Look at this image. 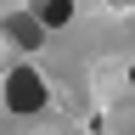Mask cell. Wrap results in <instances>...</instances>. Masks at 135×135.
Instances as JSON below:
<instances>
[{
	"instance_id": "obj_4",
	"label": "cell",
	"mask_w": 135,
	"mask_h": 135,
	"mask_svg": "<svg viewBox=\"0 0 135 135\" xmlns=\"http://www.w3.org/2000/svg\"><path fill=\"white\" fill-rule=\"evenodd\" d=\"M129 79H135V68H129Z\"/></svg>"
},
{
	"instance_id": "obj_1",
	"label": "cell",
	"mask_w": 135,
	"mask_h": 135,
	"mask_svg": "<svg viewBox=\"0 0 135 135\" xmlns=\"http://www.w3.org/2000/svg\"><path fill=\"white\" fill-rule=\"evenodd\" d=\"M6 107L11 113H40L45 107V84H40L34 68H17V73L6 79Z\"/></svg>"
},
{
	"instance_id": "obj_3",
	"label": "cell",
	"mask_w": 135,
	"mask_h": 135,
	"mask_svg": "<svg viewBox=\"0 0 135 135\" xmlns=\"http://www.w3.org/2000/svg\"><path fill=\"white\" fill-rule=\"evenodd\" d=\"M34 17H40L45 28H62L68 17H73V0H34Z\"/></svg>"
},
{
	"instance_id": "obj_2",
	"label": "cell",
	"mask_w": 135,
	"mask_h": 135,
	"mask_svg": "<svg viewBox=\"0 0 135 135\" xmlns=\"http://www.w3.org/2000/svg\"><path fill=\"white\" fill-rule=\"evenodd\" d=\"M6 34H11L23 51H34V45H40V34H45V23H40L34 11H17V17H6Z\"/></svg>"
}]
</instances>
